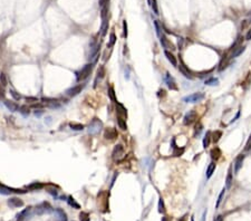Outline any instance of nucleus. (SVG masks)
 I'll use <instances>...</instances> for the list:
<instances>
[{"instance_id":"26","label":"nucleus","mask_w":251,"mask_h":221,"mask_svg":"<svg viewBox=\"0 0 251 221\" xmlns=\"http://www.w3.org/2000/svg\"><path fill=\"white\" fill-rule=\"evenodd\" d=\"M215 168H217V165H215L214 162H211V163L209 164V167H208V169H207V178H208V179L212 177L213 172L215 171Z\"/></svg>"},{"instance_id":"7","label":"nucleus","mask_w":251,"mask_h":221,"mask_svg":"<svg viewBox=\"0 0 251 221\" xmlns=\"http://www.w3.org/2000/svg\"><path fill=\"white\" fill-rule=\"evenodd\" d=\"M198 118V114L195 111H190L189 113L185 114L184 118H183V124L184 125H191L192 123H194Z\"/></svg>"},{"instance_id":"27","label":"nucleus","mask_w":251,"mask_h":221,"mask_svg":"<svg viewBox=\"0 0 251 221\" xmlns=\"http://www.w3.org/2000/svg\"><path fill=\"white\" fill-rule=\"evenodd\" d=\"M67 202H68V204L70 206V207H73V208L75 209H80V206L76 202V200L72 196V195H69L68 198H67Z\"/></svg>"},{"instance_id":"42","label":"nucleus","mask_w":251,"mask_h":221,"mask_svg":"<svg viewBox=\"0 0 251 221\" xmlns=\"http://www.w3.org/2000/svg\"><path fill=\"white\" fill-rule=\"evenodd\" d=\"M154 26H155V29H156V34H158V36L161 37V36H162V35H161V26H160V24H159L158 20L154 21Z\"/></svg>"},{"instance_id":"48","label":"nucleus","mask_w":251,"mask_h":221,"mask_svg":"<svg viewBox=\"0 0 251 221\" xmlns=\"http://www.w3.org/2000/svg\"><path fill=\"white\" fill-rule=\"evenodd\" d=\"M47 192H49L52 195H54V196H57V194H58V192L55 190V189H47Z\"/></svg>"},{"instance_id":"6","label":"nucleus","mask_w":251,"mask_h":221,"mask_svg":"<svg viewBox=\"0 0 251 221\" xmlns=\"http://www.w3.org/2000/svg\"><path fill=\"white\" fill-rule=\"evenodd\" d=\"M112 156L115 161L122 160L124 157V147H123V145H121V144L115 145V147L113 150V153H112Z\"/></svg>"},{"instance_id":"5","label":"nucleus","mask_w":251,"mask_h":221,"mask_svg":"<svg viewBox=\"0 0 251 221\" xmlns=\"http://www.w3.org/2000/svg\"><path fill=\"white\" fill-rule=\"evenodd\" d=\"M26 192L27 191L21 190V189H13V188H9V186H7V185L0 184V193H1V194H11V193L23 194V193H26Z\"/></svg>"},{"instance_id":"43","label":"nucleus","mask_w":251,"mask_h":221,"mask_svg":"<svg viewBox=\"0 0 251 221\" xmlns=\"http://www.w3.org/2000/svg\"><path fill=\"white\" fill-rule=\"evenodd\" d=\"M152 8H153V11L154 13H159V9H158V3H156V0H152Z\"/></svg>"},{"instance_id":"8","label":"nucleus","mask_w":251,"mask_h":221,"mask_svg":"<svg viewBox=\"0 0 251 221\" xmlns=\"http://www.w3.org/2000/svg\"><path fill=\"white\" fill-rule=\"evenodd\" d=\"M117 136H119V133L114 127H107L104 132V137L108 141H114L117 139Z\"/></svg>"},{"instance_id":"16","label":"nucleus","mask_w":251,"mask_h":221,"mask_svg":"<svg viewBox=\"0 0 251 221\" xmlns=\"http://www.w3.org/2000/svg\"><path fill=\"white\" fill-rule=\"evenodd\" d=\"M5 105H6V107L9 110V111H11V112H18L19 111V105L17 104L16 102H13V101H10V100H5Z\"/></svg>"},{"instance_id":"29","label":"nucleus","mask_w":251,"mask_h":221,"mask_svg":"<svg viewBox=\"0 0 251 221\" xmlns=\"http://www.w3.org/2000/svg\"><path fill=\"white\" fill-rule=\"evenodd\" d=\"M108 96H109V98H111L112 102L117 103V100H116V96H115V90H114L113 86H109V87H108Z\"/></svg>"},{"instance_id":"15","label":"nucleus","mask_w":251,"mask_h":221,"mask_svg":"<svg viewBox=\"0 0 251 221\" xmlns=\"http://www.w3.org/2000/svg\"><path fill=\"white\" fill-rule=\"evenodd\" d=\"M31 207H28L25 210H23L18 216H17V221H26L29 217V213L31 212Z\"/></svg>"},{"instance_id":"34","label":"nucleus","mask_w":251,"mask_h":221,"mask_svg":"<svg viewBox=\"0 0 251 221\" xmlns=\"http://www.w3.org/2000/svg\"><path fill=\"white\" fill-rule=\"evenodd\" d=\"M79 220L80 221H89L91 220L89 213H88V212H85V211H81V212L79 213Z\"/></svg>"},{"instance_id":"51","label":"nucleus","mask_w":251,"mask_h":221,"mask_svg":"<svg viewBox=\"0 0 251 221\" xmlns=\"http://www.w3.org/2000/svg\"><path fill=\"white\" fill-rule=\"evenodd\" d=\"M42 113H44V111H42V110H36V111H34V114H35V115H36V116H40V115H41V114H42Z\"/></svg>"},{"instance_id":"22","label":"nucleus","mask_w":251,"mask_h":221,"mask_svg":"<svg viewBox=\"0 0 251 221\" xmlns=\"http://www.w3.org/2000/svg\"><path fill=\"white\" fill-rule=\"evenodd\" d=\"M222 155V153H221V150L219 149V147H214V149H212L211 150V157L212 160H219L220 157Z\"/></svg>"},{"instance_id":"44","label":"nucleus","mask_w":251,"mask_h":221,"mask_svg":"<svg viewBox=\"0 0 251 221\" xmlns=\"http://www.w3.org/2000/svg\"><path fill=\"white\" fill-rule=\"evenodd\" d=\"M6 96V92H5V86L0 83V98H5Z\"/></svg>"},{"instance_id":"52","label":"nucleus","mask_w":251,"mask_h":221,"mask_svg":"<svg viewBox=\"0 0 251 221\" xmlns=\"http://www.w3.org/2000/svg\"><path fill=\"white\" fill-rule=\"evenodd\" d=\"M246 39L247 40H251V29L247 33V35H246Z\"/></svg>"},{"instance_id":"25","label":"nucleus","mask_w":251,"mask_h":221,"mask_svg":"<svg viewBox=\"0 0 251 221\" xmlns=\"http://www.w3.org/2000/svg\"><path fill=\"white\" fill-rule=\"evenodd\" d=\"M211 134H212L211 132H208V133L205 134L204 139H203V147H204V149L209 147V145H210V142H211V140H212Z\"/></svg>"},{"instance_id":"45","label":"nucleus","mask_w":251,"mask_h":221,"mask_svg":"<svg viewBox=\"0 0 251 221\" xmlns=\"http://www.w3.org/2000/svg\"><path fill=\"white\" fill-rule=\"evenodd\" d=\"M123 35H124L125 38L127 37V24H126V21H123Z\"/></svg>"},{"instance_id":"38","label":"nucleus","mask_w":251,"mask_h":221,"mask_svg":"<svg viewBox=\"0 0 251 221\" xmlns=\"http://www.w3.org/2000/svg\"><path fill=\"white\" fill-rule=\"evenodd\" d=\"M115 42H116V36H115V34L114 33H112L111 34V37H109V47H113L114 45H115Z\"/></svg>"},{"instance_id":"23","label":"nucleus","mask_w":251,"mask_h":221,"mask_svg":"<svg viewBox=\"0 0 251 221\" xmlns=\"http://www.w3.org/2000/svg\"><path fill=\"white\" fill-rule=\"evenodd\" d=\"M232 182H233V178H232V172H231V168L229 169L228 171V175H226V179H225V188L229 189L231 188L232 185Z\"/></svg>"},{"instance_id":"2","label":"nucleus","mask_w":251,"mask_h":221,"mask_svg":"<svg viewBox=\"0 0 251 221\" xmlns=\"http://www.w3.org/2000/svg\"><path fill=\"white\" fill-rule=\"evenodd\" d=\"M92 69H93V64H87V65L84 66L79 72L76 74V75H77V82H80V80L86 79V78L91 75Z\"/></svg>"},{"instance_id":"21","label":"nucleus","mask_w":251,"mask_h":221,"mask_svg":"<svg viewBox=\"0 0 251 221\" xmlns=\"http://www.w3.org/2000/svg\"><path fill=\"white\" fill-rule=\"evenodd\" d=\"M44 186H45V185H44L42 183L34 182V183H31V184H29V185H27V189H28V190H31V191H37V190L42 189Z\"/></svg>"},{"instance_id":"55","label":"nucleus","mask_w":251,"mask_h":221,"mask_svg":"<svg viewBox=\"0 0 251 221\" xmlns=\"http://www.w3.org/2000/svg\"><path fill=\"white\" fill-rule=\"evenodd\" d=\"M185 220H186V217H185V216H184L183 218H181V219H180V220H179V221H185Z\"/></svg>"},{"instance_id":"54","label":"nucleus","mask_w":251,"mask_h":221,"mask_svg":"<svg viewBox=\"0 0 251 221\" xmlns=\"http://www.w3.org/2000/svg\"><path fill=\"white\" fill-rule=\"evenodd\" d=\"M161 221H170V219H169L168 217H163V218H162V220H161Z\"/></svg>"},{"instance_id":"36","label":"nucleus","mask_w":251,"mask_h":221,"mask_svg":"<svg viewBox=\"0 0 251 221\" xmlns=\"http://www.w3.org/2000/svg\"><path fill=\"white\" fill-rule=\"evenodd\" d=\"M166 210H165V206H164V201L162 198L159 199V212L160 213H164Z\"/></svg>"},{"instance_id":"49","label":"nucleus","mask_w":251,"mask_h":221,"mask_svg":"<svg viewBox=\"0 0 251 221\" xmlns=\"http://www.w3.org/2000/svg\"><path fill=\"white\" fill-rule=\"evenodd\" d=\"M108 2H109V0H99V6H101V7L108 6Z\"/></svg>"},{"instance_id":"14","label":"nucleus","mask_w":251,"mask_h":221,"mask_svg":"<svg viewBox=\"0 0 251 221\" xmlns=\"http://www.w3.org/2000/svg\"><path fill=\"white\" fill-rule=\"evenodd\" d=\"M54 213H55V216L57 217V219L59 221H67V214L63 209H60V208L54 209Z\"/></svg>"},{"instance_id":"35","label":"nucleus","mask_w":251,"mask_h":221,"mask_svg":"<svg viewBox=\"0 0 251 221\" xmlns=\"http://www.w3.org/2000/svg\"><path fill=\"white\" fill-rule=\"evenodd\" d=\"M101 30H102V36H105L106 33H107V30H108V19L103 20V24H102Z\"/></svg>"},{"instance_id":"17","label":"nucleus","mask_w":251,"mask_h":221,"mask_svg":"<svg viewBox=\"0 0 251 221\" xmlns=\"http://www.w3.org/2000/svg\"><path fill=\"white\" fill-rule=\"evenodd\" d=\"M243 160H244V155H243V154H240V155L237 156V159H236V161H234V173H236V174L239 173L240 169L242 168Z\"/></svg>"},{"instance_id":"39","label":"nucleus","mask_w":251,"mask_h":221,"mask_svg":"<svg viewBox=\"0 0 251 221\" xmlns=\"http://www.w3.org/2000/svg\"><path fill=\"white\" fill-rule=\"evenodd\" d=\"M218 83H219V80H218L217 78H210V79H207V80H205V85H209V86L217 85Z\"/></svg>"},{"instance_id":"40","label":"nucleus","mask_w":251,"mask_h":221,"mask_svg":"<svg viewBox=\"0 0 251 221\" xmlns=\"http://www.w3.org/2000/svg\"><path fill=\"white\" fill-rule=\"evenodd\" d=\"M225 193V189H223L222 191H221V193L219 194V198H218V201H217V204H215V208H219V206H220V203H221V201H222V198H223V195Z\"/></svg>"},{"instance_id":"28","label":"nucleus","mask_w":251,"mask_h":221,"mask_svg":"<svg viewBox=\"0 0 251 221\" xmlns=\"http://www.w3.org/2000/svg\"><path fill=\"white\" fill-rule=\"evenodd\" d=\"M211 136H212V141H213L214 143H217V142H219V140L221 139L222 132H221V131H214L211 134Z\"/></svg>"},{"instance_id":"13","label":"nucleus","mask_w":251,"mask_h":221,"mask_svg":"<svg viewBox=\"0 0 251 221\" xmlns=\"http://www.w3.org/2000/svg\"><path fill=\"white\" fill-rule=\"evenodd\" d=\"M165 83H166V85H168V87H169L170 90L177 91V86H176V84H175V80H174V78L172 77L169 73H166V76H165Z\"/></svg>"},{"instance_id":"4","label":"nucleus","mask_w":251,"mask_h":221,"mask_svg":"<svg viewBox=\"0 0 251 221\" xmlns=\"http://www.w3.org/2000/svg\"><path fill=\"white\" fill-rule=\"evenodd\" d=\"M204 98V93H193L189 96H185L183 98V102L185 103H197V102H200Z\"/></svg>"},{"instance_id":"18","label":"nucleus","mask_w":251,"mask_h":221,"mask_svg":"<svg viewBox=\"0 0 251 221\" xmlns=\"http://www.w3.org/2000/svg\"><path fill=\"white\" fill-rule=\"evenodd\" d=\"M116 113H117V116H122V117L127 116V111H126V108L124 107L123 104H119V102L116 103Z\"/></svg>"},{"instance_id":"24","label":"nucleus","mask_w":251,"mask_h":221,"mask_svg":"<svg viewBox=\"0 0 251 221\" xmlns=\"http://www.w3.org/2000/svg\"><path fill=\"white\" fill-rule=\"evenodd\" d=\"M117 124H119V129H122L123 131L127 130V124H126V119H124V117L117 116Z\"/></svg>"},{"instance_id":"3","label":"nucleus","mask_w":251,"mask_h":221,"mask_svg":"<svg viewBox=\"0 0 251 221\" xmlns=\"http://www.w3.org/2000/svg\"><path fill=\"white\" fill-rule=\"evenodd\" d=\"M54 209L53 207L50 206L49 202H42L38 204L36 208H35V213L36 214H44V213H50L53 212Z\"/></svg>"},{"instance_id":"19","label":"nucleus","mask_w":251,"mask_h":221,"mask_svg":"<svg viewBox=\"0 0 251 221\" xmlns=\"http://www.w3.org/2000/svg\"><path fill=\"white\" fill-rule=\"evenodd\" d=\"M179 68H180V72H181V73H182V74H183L186 78H190V79H192V78H193L192 74H191V72L189 70V68H187V67H186L183 63H181V64H180V67H179Z\"/></svg>"},{"instance_id":"31","label":"nucleus","mask_w":251,"mask_h":221,"mask_svg":"<svg viewBox=\"0 0 251 221\" xmlns=\"http://www.w3.org/2000/svg\"><path fill=\"white\" fill-rule=\"evenodd\" d=\"M19 112H20V114H21V115H24V116H28V115L30 114V108H29L27 105H23V106H20Z\"/></svg>"},{"instance_id":"1","label":"nucleus","mask_w":251,"mask_h":221,"mask_svg":"<svg viewBox=\"0 0 251 221\" xmlns=\"http://www.w3.org/2000/svg\"><path fill=\"white\" fill-rule=\"evenodd\" d=\"M103 129V122L98 118H94L88 125V133L91 135H97Z\"/></svg>"},{"instance_id":"37","label":"nucleus","mask_w":251,"mask_h":221,"mask_svg":"<svg viewBox=\"0 0 251 221\" xmlns=\"http://www.w3.org/2000/svg\"><path fill=\"white\" fill-rule=\"evenodd\" d=\"M10 95L13 96L15 101H19V100L21 98V95H20L19 93H17L16 91H13V90H10Z\"/></svg>"},{"instance_id":"12","label":"nucleus","mask_w":251,"mask_h":221,"mask_svg":"<svg viewBox=\"0 0 251 221\" xmlns=\"http://www.w3.org/2000/svg\"><path fill=\"white\" fill-rule=\"evenodd\" d=\"M8 206L10 208H19V207H23L24 206V201L20 200L19 198H11L8 200Z\"/></svg>"},{"instance_id":"47","label":"nucleus","mask_w":251,"mask_h":221,"mask_svg":"<svg viewBox=\"0 0 251 221\" xmlns=\"http://www.w3.org/2000/svg\"><path fill=\"white\" fill-rule=\"evenodd\" d=\"M201 131H202V124H201V123H199L198 125H197V126H195V132H194V134H195V135H197V134H200V133H201Z\"/></svg>"},{"instance_id":"10","label":"nucleus","mask_w":251,"mask_h":221,"mask_svg":"<svg viewBox=\"0 0 251 221\" xmlns=\"http://www.w3.org/2000/svg\"><path fill=\"white\" fill-rule=\"evenodd\" d=\"M160 38H161V44H162L163 48H165L166 50H168V49H170V50H172V52H173V50H175V46L172 44L169 39L166 38V36L162 35Z\"/></svg>"},{"instance_id":"46","label":"nucleus","mask_w":251,"mask_h":221,"mask_svg":"<svg viewBox=\"0 0 251 221\" xmlns=\"http://www.w3.org/2000/svg\"><path fill=\"white\" fill-rule=\"evenodd\" d=\"M26 102L28 103H36V102H38V98L37 97H26Z\"/></svg>"},{"instance_id":"53","label":"nucleus","mask_w":251,"mask_h":221,"mask_svg":"<svg viewBox=\"0 0 251 221\" xmlns=\"http://www.w3.org/2000/svg\"><path fill=\"white\" fill-rule=\"evenodd\" d=\"M41 106H42V105L39 104V103H34V104H32V107H36V108H37V107H38V108H40Z\"/></svg>"},{"instance_id":"41","label":"nucleus","mask_w":251,"mask_h":221,"mask_svg":"<svg viewBox=\"0 0 251 221\" xmlns=\"http://www.w3.org/2000/svg\"><path fill=\"white\" fill-rule=\"evenodd\" d=\"M0 83H1L3 86H7V77H6V75H5L3 73L0 74Z\"/></svg>"},{"instance_id":"32","label":"nucleus","mask_w":251,"mask_h":221,"mask_svg":"<svg viewBox=\"0 0 251 221\" xmlns=\"http://www.w3.org/2000/svg\"><path fill=\"white\" fill-rule=\"evenodd\" d=\"M244 49H246V47L244 46H239L238 48H234L233 50V54H232V57H238V56H240L242 52H244Z\"/></svg>"},{"instance_id":"33","label":"nucleus","mask_w":251,"mask_h":221,"mask_svg":"<svg viewBox=\"0 0 251 221\" xmlns=\"http://www.w3.org/2000/svg\"><path fill=\"white\" fill-rule=\"evenodd\" d=\"M69 126H70L72 130H74V131H83L84 127H85L83 124H79V123H70Z\"/></svg>"},{"instance_id":"30","label":"nucleus","mask_w":251,"mask_h":221,"mask_svg":"<svg viewBox=\"0 0 251 221\" xmlns=\"http://www.w3.org/2000/svg\"><path fill=\"white\" fill-rule=\"evenodd\" d=\"M106 74V70H105V67L103 65H101L98 67V70H97V77H96V80L97 79H102V78H104Z\"/></svg>"},{"instance_id":"11","label":"nucleus","mask_w":251,"mask_h":221,"mask_svg":"<svg viewBox=\"0 0 251 221\" xmlns=\"http://www.w3.org/2000/svg\"><path fill=\"white\" fill-rule=\"evenodd\" d=\"M41 101H42V103H45L48 107H52V108H58L60 106L59 102L57 100H54V98H46V97H44V98H41Z\"/></svg>"},{"instance_id":"20","label":"nucleus","mask_w":251,"mask_h":221,"mask_svg":"<svg viewBox=\"0 0 251 221\" xmlns=\"http://www.w3.org/2000/svg\"><path fill=\"white\" fill-rule=\"evenodd\" d=\"M164 55L166 56V58H168V60L171 63L173 66H176L177 65V62H176V58H175V56L172 54L170 50H165L164 52Z\"/></svg>"},{"instance_id":"9","label":"nucleus","mask_w":251,"mask_h":221,"mask_svg":"<svg viewBox=\"0 0 251 221\" xmlns=\"http://www.w3.org/2000/svg\"><path fill=\"white\" fill-rule=\"evenodd\" d=\"M83 88H84V85H76V86H73V87H70L69 90H67V92H66L67 96H69V97H74V96L78 95L80 92L83 91Z\"/></svg>"},{"instance_id":"50","label":"nucleus","mask_w":251,"mask_h":221,"mask_svg":"<svg viewBox=\"0 0 251 221\" xmlns=\"http://www.w3.org/2000/svg\"><path fill=\"white\" fill-rule=\"evenodd\" d=\"M251 149V135L250 137H249V140H248V142H247V145H246V151H249Z\"/></svg>"}]
</instances>
